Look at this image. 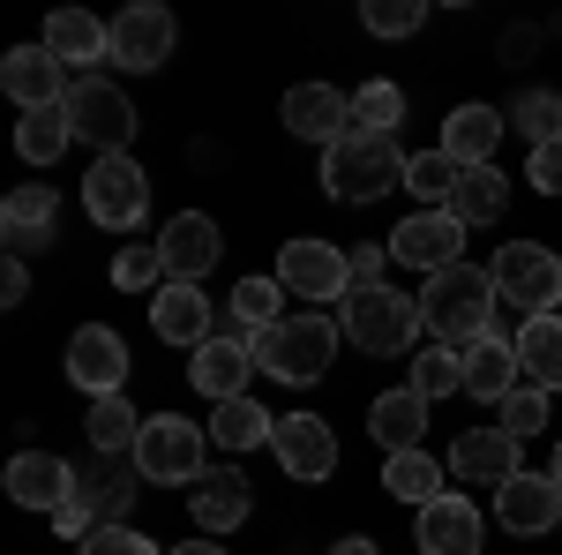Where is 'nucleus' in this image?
Listing matches in <instances>:
<instances>
[{
    "label": "nucleus",
    "instance_id": "obj_1",
    "mask_svg": "<svg viewBox=\"0 0 562 555\" xmlns=\"http://www.w3.org/2000/svg\"><path fill=\"white\" fill-rule=\"evenodd\" d=\"M495 270H480V263H458V270H435L428 286H420V323H428L435 345H450V353H473L480 338H495Z\"/></svg>",
    "mask_w": 562,
    "mask_h": 555
},
{
    "label": "nucleus",
    "instance_id": "obj_2",
    "mask_svg": "<svg viewBox=\"0 0 562 555\" xmlns=\"http://www.w3.org/2000/svg\"><path fill=\"white\" fill-rule=\"evenodd\" d=\"M338 331H346V345L375 353V360H397V353L413 360L420 338H428L420 300H405L397 286H352V293L338 300Z\"/></svg>",
    "mask_w": 562,
    "mask_h": 555
},
{
    "label": "nucleus",
    "instance_id": "obj_3",
    "mask_svg": "<svg viewBox=\"0 0 562 555\" xmlns=\"http://www.w3.org/2000/svg\"><path fill=\"white\" fill-rule=\"evenodd\" d=\"M262 376H278V384H323V368H330V353H338V315H285V323H270L248 338Z\"/></svg>",
    "mask_w": 562,
    "mask_h": 555
},
{
    "label": "nucleus",
    "instance_id": "obj_4",
    "mask_svg": "<svg viewBox=\"0 0 562 555\" xmlns=\"http://www.w3.org/2000/svg\"><path fill=\"white\" fill-rule=\"evenodd\" d=\"M405 166L413 158L397 151V135H338L323 151V188L338 203H375V196H390L405 180Z\"/></svg>",
    "mask_w": 562,
    "mask_h": 555
},
{
    "label": "nucleus",
    "instance_id": "obj_5",
    "mask_svg": "<svg viewBox=\"0 0 562 555\" xmlns=\"http://www.w3.org/2000/svg\"><path fill=\"white\" fill-rule=\"evenodd\" d=\"M487 270H495V293L510 300L525 323L562 308V256H555V248H540V241H503Z\"/></svg>",
    "mask_w": 562,
    "mask_h": 555
},
{
    "label": "nucleus",
    "instance_id": "obj_6",
    "mask_svg": "<svg viewBox=\"0 0 562 555\" xmlns=\"http://www.w3.org/2000/svg\"><path fill=\"white\" fill-rule=\"evenodd\" d=\"M83 211L105 225V233H135L143 211H150V180L135 166L128 151H105V158H90L83 173Z\"/></svg>",
    "mask_w": 562,
    "mask_h": 555
},
{
    "label": "nucleus",
    "instance_id": "obj_7",
    "mask_svg": "<svg viewBox=\"0 0 562 555\" xmlns=\"http://www.w3.org/2000/svg\"><path fill=\"white\" fill-rule=\"evenodd\" d=\"M135 473H143V480H166V488H195V480H203V428L180 421V413H158V421H143Z\"/></svg>",
    "mask_w": 562,
    "mask_h": 555
},
{
    "label": "nucleus",
    "instance_id": "obj_8",
    "mask_svg": "<svg viewBox=\"0 0 562 555\" xmlns=\"http://www.w3.org/2000/svg\"><path fill=\"white\" fill-rule=\"evenodd\" d=\"M68 121H76V135H83L98 158H105V151H128V143H135V106H128V90H113L105 76H76V84H68Z\"/></svg>",
    "mask_w": 562,
    "mask_h": 555
},
{
    "label": "nucleus",
    "instance_id": "obj_9",
    "mask_svg": "<svg viewBox=\"0 0 562 555\" xmlns=\"http://www.w3.org/2000/svg\"><path fill=\"white\" fill-rule=\"evenodd\" d=\"M173 45H180V23L158 8V0H135V8L113 15V53H105V60L143 76V68H166V60H173Z\"/></svg>",
    "mask_w": 562,
    "mask_h": 555
},
{
    "label": "nucleus",
    "instance_id": "obj_10",
    "mask_svg": "<svg viewBox=\"0 0 562 555\" xmlns=\"http://www.w3.org/2000/svg\"><path fill=\"white\" fill-rule=\"evenodd\" d=\"M278 286H285L293 300H346L352 293V256L330 248V241H285Z\"/></svg>",
    "mask_w": 562,
    "mask_h": 555
},
{
    "label": "nucleus",
    "instance_id": "obj_11",
    "mask_svg": "<svg viewBox=\"0 0 562 555\" xmlns=\"http://www.w3.org/2000/svg\"><path fill=\"white\" fill-rule=\"evenodd\" d=\"M270 458L285 466V480H330V466H338V435H330L323 413H278V428H270Z\"/></svg>",
    "mask_w": 562,
    "mask_h": 555
},
{
    "label": "nucleus",
    "instance_id": "obj_12",
    "mask_svg": "<svg viewBox=\"0 0 562 555\" xmlns=\"http://www.w3.org/2000/svg\"><path fill=\"white\" fill-rule=\"evenodd\" d=\"M390 263H405V270H458L465 263V225L450 211H420V218H405L397 233H390Z\"/></svg>",
    "mask_w": 562,
    "mask_h": 555
},
{
    "label": "nucleus",
    "instance_id": "obj_13",
    "mask_svg": "<svg viewBox=\"0 0 562 555\" xmlns=\"http://www.w3.org/2000/svg\"><path fill=\"white\" fill-rule=\"evenodd\" d=\"M68 384L90 390V398H121V384H128V345H121V331L83 323L68 338Z\"/></svg>",
    "mask_w": 562,
    "mask_h": 555
},
{
    "label": "nucleus",
    "instance_id": "obj_14",
    "mask_svg": "<svg viewBox=\"0 0 562 555\" xmlns=\"http://www.w3.org/2000/svg\"><path fill=\"white\" fill-rule=\"evenodd\" d=\"M442 466H450V480H465V488H510V480H518V435H503V428H465V435H458V443H450V458H442Z\"/></svg>",
    "mask_w": 562,
    "mask_h": 555
},
{
    "label": "nucleus",
    "instance_id": "obj_15",
    "mask_svg": "<svg viewBox=\"0 0 562 555\" xmlns=\"http://www.w3.org/2000/svg\"><path fill=\"white\" fill-rule=\"evenodd\" d=\"M278 121H285V135H301V143H338V135H352V98L330 84H293L285 90V106H278Z\"/></svg>",
    "mask_w": 562,
    "mask_h": 555
},
{
    "label": "nucleus",
    "instance_id": "obj_16",
    "mask_svg": "<svg viewBox=\"0 0 562 555\" xmlns=\"http://www.w3.org/2000/svg\"><path fill=\"white\" fill-rule=\"evenodd\" d=\"M53 225H60L53 180H23V188L0 203V241H8V256H38L45 241H53Z\"/></svg>",
    "mask_w": 562,
    "mask_h": 555
},
{
    "label": "nucleus",
    "instance_id": "obj_17",
    "mask_svg": "<svg viewBox=\"0 0 562 555\" xmlns=\"http://www.w3.org/2000/svg\"><path fill=\"white\" fill-rule=\"evenodd\" d=\"M0 90L23 106V113H45V106H68V68L45 53V45H15L0 60Z\"/></svg>",
    "mask_w": 562,
    "mask_h": 555
},
{
    "label": "nucleus",
    "instance_id": "obj_18",
    "mask_svg": "<svg viewBox=\"0 0 562 555\" xmlns=\"http://www.w3.org/2000/svg\"><path fill=\"white\" fill-rule=\"evenodd\" d=\"M150 331H158L166 345H211V338H217L211 293H203V286H180V278H166V286L150 293Z\"/></svg>",
    "mask_w": 562,
    "mask_h": 555
},
{
    "label": "nucleus",
    "instance_id": "obj_19",
    "mask_svg": "<svg viewBox=\"0 0 562 555\" xmlns=\"http://www.w3.org/2000/svg\"><path fill=\"white\" fill-rule=\"evenodd\" d=\"M248 376H256V353H248V338H233V331H217L211 345H195V360H188V384L203 390L211 406L248 398Z\"/></svg>",
    "mask_w": 562,
    "mask_h": 555
},
{
    "label": "nucleus",
    "instance_id": "obj_20",
    "mask_svg": "<svg viewBox=\"0 0 562 555\" xmlns=\"http://www.w3.org/2000/svg\"><path fill=\"white\" fill-rule=\"evenodd\" d=\"M495 518H503L518 541L562 525V480H555V473H518L510 488H495Z\"/></svg>",
    "mask_w": 562,
    "mask_h": 555
},
{
    "label": "nucleus",
    "instance_id": "obj_21",
    "mask_svg": "<svg viewBox=\"0 0 562 555\" xmlns=\"http://www.w3.org/2000/svg\"><path fill=\"white\" fill-rule=\"evenodd\" d=\"M8 496L23 503V511H60L68 496H76V466L68 458H53V451H15L8 458Z\"/></svg>",
    "mask_w": 562,
    "mask_h": 555
},
{
    "label": "nucleus",
    "instance_id": "obj_22",
    "mask_svg": "<svg viewBox=\"0 0 562 555\" xmlns=\"http://www.w3.org/2000/svg\"><path fill=\"white\" fill-rule=\"evenodd\" d=\"M420 555H480V511L465 488L435 496L428 511H420Z\"/></svg>",
    "mask_w": 562,
    "mask_h": 555
},
{
    "label": "nucleus",
    "instance_id": "obj_23",
    "mask_svg": "<svg viewBox=\"0 0 562 555\" xmlns=\"http://www.w3.org/2000/svg\"><path fill=\"white\" fill-rule=\"evenodd\" d=\"M158 248H166V278H180V286H195L203 270L217 263V225L203 211H180V218H166V233H158Z\"/></svg>",
    "mask_w": 562,
    "mask_h": 555
},
{
    "label": "nucleus",
    "instance_id": "obj_24",
    "mask_svg": "<svg viewBox=\"0 0 562 555\" xmlns=\"http://www.w3.org/2000/svg\"><path fill=\"white\" fill-rule=\"evenodd\" d=\"M38 45L60 60V68H90V60L113 53V23H98V15H83V8H53Z\"/></svg>",
    "mask_w": 562,
    "mask_h": 555
},
{
    "label": "nucleus",
    "instance_id": "obj_25",
    "mask_svg": "<svg viewBox=\"0 0 562 555\" xmlns=\"http://www.w3.org/2000/svg\"><path fill=\"white\" fill-rule=\"evenodd\" d=\"M188 511H195L203 533H233L240 518L256 511V496H248V480H240L233 466H203V480L188 488Z\"/></svg>",
    "mask_w": 562,
    "mask_h": 555
},
{
    "label": "nucleus",
    "instance_id": "obj_26",
    "mask_svg": "<svg viewBox=\"0 0 562 555\" xmlns=\"http://www.w3.org/2000/svg\"><path fill=\"white\" fill-rule=\"evenodd\" d=\"M503 113L495 106H458L450 121H442V158L450 166H495V143H503Z\"/></svg>",
    "mask_w": 562,
    "mask_h": 555
},
{
    "label": "nucleus",
    "instance_id": "obj_27",
    "mask_svg": "<svg viewBox=\"0 0 562 555\" xmlns=\"http://www.w3.org/2000/svg\"><path fill=\"white\" fill-rule=\"evenodd\" d=\"M368 435L383 443L390 458H397V451H420V435H428V398H420L413 384L383 390V398H375V413H368Z\"/></svg>",
    "mask_w": 562,
    "mask_h": 555
},
{
    "label": "nucleus",
    "instance_id": "obj_28",
    "mask_svg": "<svg viewBox=\"0 0 562 555\" xmlns=\"http://www.w3.org/2000/svg\"><path fill=\"white\" fill-rule=\"evenodd\" d=\"M510 345H518V376L555 398L562 390V315H532V323H518Z\"/></svg>",
    "mask_w": 562,
    "mask_h": 555
},
{
    "label": "nucleus",
    "instance_id": "obj_29",
    "mask_svg": "<svg viewBox=\"0 0 562 555\" xmlns=\"http://www.w3.org/2000/svg\"><path fill=\"white\" fill-rule=\"evenodd\" d=\"M442 211L458 218V225H495V218L510 211V180H503V166H458V188H450Z\"/></svg>",
    "mask_w": 562,
    "mask_h": 555
},
{
    "label": "nucleus",
    "instance_id": "obj_30",
    "mask_svg": "<svg viewBox=\"0 0 562 555\" xmlns=\"http://www.w3.org/2000/svg\"><path fill=\"white\" fill-rule=\"evenodd\" d=\"M135 480L143 473H121L113 458H98V466L76 473V503H83L98 525H128V503H135Z\"/></svg>",
    "mask_w": 562,
    "mask_h": 555
},
{
    "label": "nucleus",
    "instance_id": "obj_31",
    "mask_svg": "<svg viewBox=\"0 0 562 555\" xmlns=\"http://www.w3.org/2000/svg\"><path fill=\"white\" fill-rule=\"evenodd\" d=\"M518 384H525V376H518V345H510V338H480L473 353H465V398L503 406Z\"/></svg>",
    "mask_w": 562,
    "mask_h": 555
},
{
    "label": "nucleus",
    "instance_id": "obj_32",
    "mask_svg": "<svg viewBox=\"0 0 562 555\" xmlns=\"http://www.w3.org/2000/svg\"><path fill=\"white\" fill-rule=\"evenodd\" d=\"M270 428H278V413H262L256 398L211 406V443L217 451H270Z\"/></svg>",
    "mask_w": 562,
    "mask_h": 555
},
{
    "label": "nucleus",
    "instance_id": "obj_33",
    "mask_svg": "<svg viewBox=\"0 0 562 555\" xmlns=\"http://www.w3.org/2000/svg\"><path fill=\"white\" fill-rule=\"evenodd\" d=\"M442 480H450V466H435L428 451H397V458L383 466V488L397 496V503H413V511H428L435 496H450Z\"/></svg>",
    "mask_w": 562,
    "mask_h": 555
},
{
    "label": "nucleus",
    "instance_id": "obj_34",
    "mask_svg": "<svg viewBox=\"0 0 562 555\" xmlns=\"http://www.w3.org/2000/svg\"><path fill=\"white\" fill-rule=\"evenodd\" d=\"M90 451H98V458H121V451H128L135 458V443H143V413H135L128 398H90Z\"/></svg>",
    "mask_w": 562,
    "mask_h": 555
},
{
    "label": "nucleus",
    "instance_id": "obj_35",
    "mask_svg": "<svg viewBox=\"0 0 562 555\" xmlns=\"http://www.w3.org/2000/svg\"><path fill=\"white\" fill-rule=\"evenodd\" d=\"M76 143V121H68V106H45V113H23V129H15V151L31 158V166H53L60 151Z\"/></svg>",
    "mask_w": 562,
    "mask_h": 555
},
{
    "label": "nucleus",
    "instance_id": "obj_36",
    "mask_svg": "<svg viewBox=\"0 0 562 555\" xmlns=\"http://www.w3.org/2000/svg\"><path fill=\"white\" fill-rule=\"evenodd\" d=\"M278 300H285L278 278H240V286H233V338H256V331H270V323H285Z\"/></svg>",
    "mask_w": 562,
    "mask_h": 555
},
{
    "label": "nucleus",
    "instance_id": "obj_37",
    "mask_svg": "<svg viewBox=\"0 0 562 555\" xmlns=\"http://www.w3.org/2000/svg\"><path fill=\"white\" fill-rule=\"evenodd\" d=\"M405 121V90L397 84H360L352 90V135H397Z\"/></svg>",
    "mask_w": 562,
    "mask_h": 555
},
{
    "label": "nucleus",
    "instance_id": "obj_38",
    "mask_svg": "<svg viewBox=\"0 0 562 555\" xmlns=\"http://www.w3.org/2000/svg\"><path fill=\"white\" fill-rule=\"evenodd\" d=\"M413 390L420 398H450V390H465V353H450V345H420L413 353Z\"/></svg>",
    "mask_w": 562,
    "mask_h": 555
},
{
    "label": "nucleus",
    "instance_id": "obj_39",
    "mask_svg": "<svg viewBox=\"0 0 562 555\" xmlns=\"http://www.w3.org/2000/svg\"><path fill=\"white\" fill-rule=\"evenodd\" d=\"M113 286H121V293H158V286H166V248H158V241H128V248L113 256Z\"/></svg>",
    "mask_w": 562,
    "mask_h": 555
},
{
    "label": "nucleus",
    "instance_id": "obj_40",
    "mask_svg": "<svg viewBox=\"0 0 562 555\" xmlns=\"http://www.w3.org/2000/svg\"><path fill=\"white\" fill-rule=\"evenodd\" d=\"M510 121L525 129L532 151H540V143H562V98H555V90H525L518 106H510Z\"/></svg>",
    "mask_w": 562,
    "mask_h": 555
},
{
    "label": "nucleus",
    "instance_id": "obj_41",
    "mask_svg": "<svg viewBox=\"0 0 562 555\" xmlns=\"http://www.w3.org/2000/svg\"><path fill=\"white\" fill-rule=\"evenodd\" d=\"M405 188H413L428 211H442V203H450V188H458V166H450L442 151H420V158L405 166Z\"/></svg>",
    "mask_w": 562,
    "mask_h": 555
},
{
    "label": "nucleus",
    "instance_id": "obj_42",
    "mask_svg": "<svg viewBox=\"0 0 562 555\" xmlns=\"http://www.w3.org/2000/svg\"><path fill=\"white\" fill-rule=\"evenodd\" d=\"M360 23H368L375 38H413V31L428 23V0H368Z\"/></svg>",
    "mask_w": 562,
    "mask_h": 555
},
{
    "label": "nucleus",
    "instance_id": "obj_43",
    "mask_svg": "<svg viewBox=\"0 0 562 555\" xmlns=\"http://www.w3.org/2000/svg\"><path fill=\"white\" fill-rule=\"evenodd\" d=\"M495 413H503L495 428H503V435H518V443H525V435H540V428H548V390L518 384L510 398H503V406H495Z\"/></svg>",
    "mask_w": 562,
    "mask_h": 555
},
{
    "label": "nucleus",
    "instance_id": "obj_44",
    "mask_svg": "<svg viewBox=\"0 0 562 555\" xmlns=\"http://www.w3.org/2000/svg\"><path fill=\"white\" fill-rule=\"evenodd\" d=\"M76 555H158V541H143L135 525H98Z\"/></svg>",
    "mask_w": 562,
    "mask_h": 555
},
{
    "label": "nucleus",
    "instance_id": "obj_45",
    "mask_svg": "<svg viewBox=\"0 0 562 555\" xmlns=\"http://www.w3.org/2000/svg\"><path fill=\"white\" fill-rule=\"evenodd\" d=\"M525 180H532L540 196H562V143H540L532 166H525Z\"/></svg>",
    "mask_w": 562,
    "mask_h": 555
},
{
    "label": "nucleus",
    "instance_id": "obj_46",
    "mask_svg": "<svg viewBox=\"0 0 562 555\" xmlns=\"http://www.w3.org/2000/svg\"><path fill=\"white\" fill-rule=\"evenodd\" d=\"M390 270V241H368V248H352V286H383Z\"/></svg>",
    "mask_w": 562,
    "mask_h": 555
},
{
    "label": "nucleus",
    "instance_id": "obj_47",
    "mask_svg": "<svg viewBox=\"0 0 562 555\" xmlns=\"http://www.w3.org/2000/svg\"><path fill=\"white\" fill-rule=\"evenodd\" d=\"M23 293H31V270H23V256H8V270H0V300L15 308Z\"/></svg>",
    "mask_w": 562,
    "mask_h": 555
},
{
    "label": "nucleus",
    "instance_id": "obj_48",
    "mask_svg": "<svg viewBox=\"0 0 562 555\" xmlns=\"http://www.w3.org/2000/svg\"><path fill=\"white\" fill-rule=\"evenodd\" d=\"M330 555H383V548H375L368 533H346V541H338V548H330Z\"/></svg>",
    "mask_w": 562,
    "mask_h": 555
},
{
    "label": "nucleus",
    "instance_id": "obj_49",
    "mask_svg": "<svg viewBox=\"0 0 562 555\" xmlns=\"http://www.w3.org/2000/svg\"><path fill=\"white\" fill-rule=\"evenodd\" d=\"M173 555H225V548H217V541H180Z\"/></svg>",
    "mask_w": 562,
    "mask_h": 555
},
{
    "label": "nucleus",
    "instance_id": "obj_50",
    "mask_svg": "<svg viewBox=\"0 0 562 555\" xmlns=\"http://www.w3.org/2000/svg\"><path fill=\"white\" fill-rule=\"evenodd\" d=\"M548 473H555V480H562V443H555V466H548Z\"/></svg>",
    "mask_w": 562,
    "mask_h": 555
},
{
    "label": "nucleus",
    "instance_id": "obj_51",
    "mask_svg": "<svg viewBox=\"0 0 562 555\" xmlns=\"http://www.w3.org/2000/svg\"><path fill=\"white\" fill-rule=\"evenodd\" d=\"M555 315H562V308H555Z\"/></svg>",
    "mask_w": 562,
    "mask_h": 555
}]
</instances>
